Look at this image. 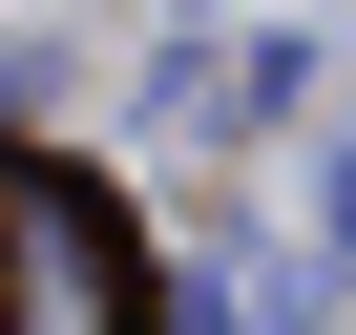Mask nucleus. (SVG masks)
<instances>
[{"label": "nucleus", "mask_w": 356, "mask_h": 335, "mask_svg": "<svg viewBox=\"0 0 356 335\" xmlns=\"http://www.w3.org/2000/svg\"><path fill=\"white\" fill-rule=\"evenodd\" d=\"M0 335H147L126 231L84 210V168H22V147H0Z\"/></svg>", "instance_id": "1"}]
</instances>
